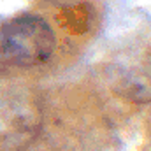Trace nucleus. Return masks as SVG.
I'll return each instance as SVG.
<instances>
[{"label":"nucleus","mask_w":151,"mask_h":151,"mask_svg":"<svg viewBox=\"0 0 151 151\" xmlns=\"http://www.w3.org/2000/svg\"><path fill=\"white\" fill-rule=\"evenodd\" d=\"M55 47V32L39 14H18L0 27V60L7 65L35 67L46 63Z\"/></svg>","instance_id":"1"},{"label":"nucleus","mask_w":151,"mask_h":151,"mask_svg":"<svg viewBox=\"0 0 151 151\" xmlns=\"http://www.w3.org/2000/svg\"><path fill=\"white\" fill-rule=\"evenodd\" d=\"M35 128H37L35 116L30 113V111L18 109V111H12L11 114H2V127H0V130H2L5 141H11L12 139V142H14V135L18 132L16 142L21 144L25 139L34 137V134L37 132Z\"/></svg>","instance_id":"2"}]
</instances>
